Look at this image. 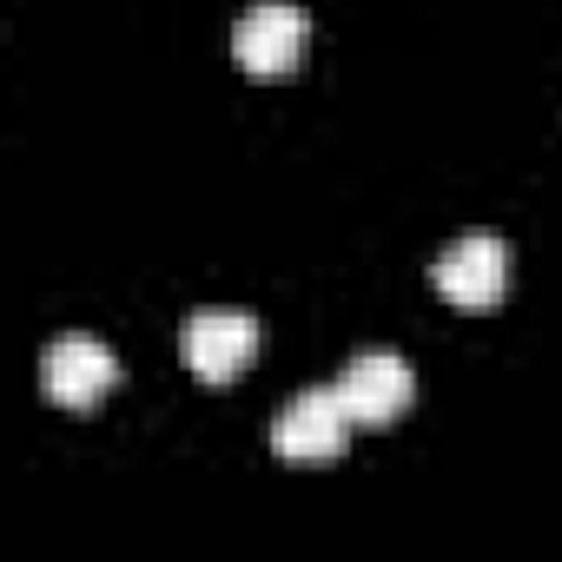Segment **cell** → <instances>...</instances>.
Returning <instances> with one entry per match:
<instances>
[{
  "label": "cell",
  "mask_w": 562,
  "mask_h": 562,
  "mask_svg": "<svg viewBox=\"0 0 562 562\" xmlns=\"http://www.w3.org/2000/svg\"><path fill=\"white\" fill-rule=\"evenodd\" d=\"M331 391H338V404H345V417H351L358 430H391V424L417 404V378H411V364L391 358V351L351 358Z\"/></svg>",
  "instance_id": "8992f818"
},
{
  "label": "cell",
  "mask_w": 562,
  "mask_h": 562,
  "mask_svg": "<svg viewBox=\"0 0 562 562\" xmlns=\"http://www.w3.org/2000/svg\"><path fill=\"white\" fill-rule=\"evenodd\" d=\"M120 391V358L100 338H54L41 351V397L54 411H100Z\"/></svg>",
  "instance_id": "7a4b0ae2"
},
{
  "label": "cell",
  "mask_w": 562,
  "mask_h": 562,
  "mask_svg": "<svg viewBox=\"0 0 562 562\" xmlns=\"http://www.w3.org/2000/svg\"><path fill=\"white\" fill-rule=\"evenodd\" d=\"M305 41H312V21L292 0H258V8L232 27V60L251 74V80H278L305 60Z\"/></svg>",
  "instance_id": "277c9868"
},
{
  "label": "cell",
  "mask_w": 562,
  "mask_h": 562,
  "mask_svg": "<svg viewBox=\"0 0 562 562\" xmlns=\"http://www.w3.org/2000/svg\"><path fill=\"white\" fill-rule=\"evenodd\" d=\"M179 358H186V371L199 384L225 391V384H238L258 364V318H245V312H199L186 325V338H179Z\"/></svg>",
  "instance_id": "5b68a950"
},
{
  "label": "cell",
  "mask_w": 562,
  "mask_h": 562,
  "mask_svg": "<svg viewBox=\"0 0 562 562\" xmlns=\"http://www.w3.org/2000/svg\"><path fill=\"white\" fill-rule=\"evenodd\" d=\"M430 285H437V299L457 305V312H496L503 292H509V251H503V238H490V232L457 238V245L430 265Z\"/></svg>",
  "instance_id": "3957f363"
},
{
  "label": "cell",
  "mask_w": 562,
  "mask_h": 562,
  "mask_svg": "<svg viewBox=\"0 0 562 562\" xmlns=\"http://www.w3.org/2000/svg\"><path fill=\"white\" fill-rule=\"evenodd\" d=\"M351 430H358V424L345 417L338 391H305V397H292L285 411H278L271 450H278V463H292V470H331V463L345 457Z\"/></svg>",
  "instance_id": "6da1fadb"
}]
</instances>
